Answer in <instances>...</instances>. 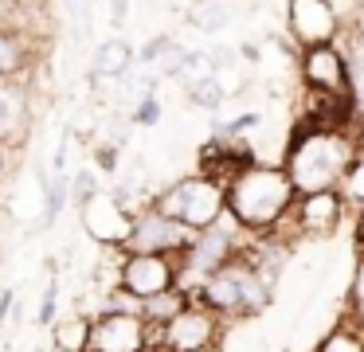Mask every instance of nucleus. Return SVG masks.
<instances>
[{"label":"nucleus","instance_id":"obj_25","mask_svg":"<svg viewBox=\"0 0 364 352\" xmlns=\"http://www.w3.org/2000/svg\"><path fill=\"white\" fill-rule=\"evenodd\" d=\"M129 122H134V125H157V122H161V102L153 98V94L137 98V106H134V114H129Z\"/></svg>","mask_w":364,"mask_h":352},{"label":"nucleus","instance_id":"obj_24","mask_svg":"<svg viewBox=\"0 0 364 352\" xmlns=\"http://www.w3.org/2000/svg\"><path fill=\"white\" fill-rule=\"evenodd\" d=\"M173 47H176V39H168V36H157V39H149V43L137 51V63H145V67H157L165 55H173Z\"/></svg>","mask_w":364,"mask_h":352},{"label":"nucleus","instance_id":"obj_26","mask_svg":"<svg viewBox=\"0 0 364 352\" xmlns=\"http://www.w3.org/2000/svg\"><path fill=\"white\" fill-rule=\"evenodd\" d=\"M118 141H106V145H98L95 149V169L98 172H106V176H110V172H118Z\"/></svg>","mask_w":364,"mask_h":352},{"label":"nucleus","instance_id":"obj_3","mask_svg":"<svg viewBox=\"0 0 364 352\" xmlns=\"http://www.w3.org/2000/svg\"><path fill=\"white\" fill-rule=\"evenodd\" d=\"M278 278H282V274L259 266L251 255V247H247L239 258H231L228 266H220V270L200 286V294H192V297L208 302L215 313H223V317L243 321V317H259L270 305V297H274V289H278Z\"/></svg>","mask_w":364,"mask_h":352},{"label":"nucleus","instance_id":"obj_29","mask_svg":"<svg viewBox=\"0 0 364 352\" xmlns=\"http://www.w3.org/2000/svg\"><path fill=\"white\" fill-rule=\"evenodd\" d=\"M0 176H4V145H0Z\"/></svg>","mask_w":364,"mask_h":352},{"label":"nucleus","instance_id":"obj_18","mask_svg":"<svg viewBox=\"0 0 364 352\" xmlns=\"http://www.w3.org/2000/svg\"><path fill=\"white\" fill-rule=\"evenodd\" d=\"M184 94H188V102L196 110H204V114H220V106H223V98H228V90H223V82L220 78H200V82H192V86H184Z\"/></svg>","mask_w":364,"mask_h":352},{"label":"nucleus","instance_id":"obj_12","mask_svg":"<svg viewBox=\"0 0 364 352\" xmlns=\"http://www.w3.org/2000/svg\"><path fill=\"white\" fill-rule=\"evenodd\" d=\"M28 122H32V106H28L24 82L20 78H0V145L24 141Z\"/></svg>","mask_w":364,"mask_h":352},{"label":"nucleus","instance_id":"obj_14","mask_svg":"<svg viewBox=\"0 0 364 352\" xmlns=\"http://www.w3.org/2000/svg\"><path fill=\"white\" fill-rule=\"evenodd\" d=\"M90 329H95V317L75 309L71 317H59L51 325V344L63 352H87L90 348Z\"/></svg>","mask_w":364,"mask_h":352},{"label":"nucleus","instance_id":"obj_9","mask_svg":"<svg viewBox=\"0 0 364 352\" xmlns=\"http://www.w3.org/2000/svg\"><path fill=\"white\" fill-rule=\"evenodd\" d=\"M345 211H348L345 196H341L337 188H333V192H309V196H298V203H294L290 219H294V227H298L301 239H329V235L341 227Z\"/></svg>","mask_w":364,"mask_h":352},{"label":"nucleus","instance_id":"obj_15","mask_svg":"<svg viewBox=\"0 0 364 352\" xmlns=\"http://www.w3.org/2000/svg\"><path fill=\"white\" fill-rule=\"evenodd\" d=\"M32 63V43L24 31H0V78H20Z\"/></svg>","mask_w":364,"mask_h":352},{"label":"nucleus","instance_id":"obj_2","mask_svg":"<svg viewBox=\"0 0 364 352\" xmlns=\"http://www.w3.org/2000/svg\"><path fill=\"white\" fill-rule=\"evenodd\" d=\"M294 203L298 188L282 164L255 161L228 184V211L255 235H270L282 219H290Z\"/></svg>","mask_w":364,"mask_h":352},{"label":"nucleus","instance_id":"obj_17","mask_svg":"<svg viewBox=\"0 0 364 352\" xmlns=\"http://www.w3.org/2000/svg\"><path fill=\"white\" fill-rule=\"evenodd\" d=\"M188 23L215 36V31H223L231 23V4L228 0H196V8L188 12Z\"/></svg>","mask_w":364,"mask_h":352},{"label":"nucleus","instance_id":"obj_4","mask_svg":"<svg viewBox=\"0 0 364 352\" xmlns=\"http://www.w3.org/2000/svg\"><path fill=\"white\" fill-rule=\"evenodd\" d=\"M153 208L188 223L192 231H204L215 219L228 215V184L208 176V172H192V176H181L168 188H161Z\"/></svg>","mask_w":364,"mask_h":352},{"label":"nucleus","instance_id":"obj_6","mask_svg":"<svg viewBox=\"0 0 364 352\" xmlns=\"http://www.w3.org/2000/svg\"><path fill=\"white\" fill-rule=\"evenodd\" d=\"M196 231L181 219L165 215L157 208H145L134 215L129 239L122 242V255H184L192 247Z\"/></svg>","mask_w":364,"mask_h":352},{"label":"nucleus","instance_id":"obj_7","mask_svg":"<svg viewBox=\"0 0 364 352\" xmlns=\"http://www.w3.org/2000/svg\"><path fill=\"white\" fill-rule=\"evenodd\" d=\"M181 255H122L118 286H126L134 297H157L168 289H181Z\"/></svg>","mask_w":364,"mask_h":352},{"label":"nucleus","instance_id":"obj_23","mask_svg":"<svg viewBox=\"0 0 364 352\" xmlns=\"http://www.w3.org/2000/svg\"><path fill=\"white\" fill-rule=\"evenodd\" d=\"M356 329H364V255H356V270H353V286H348V317Z\"/></svg>","mask_w":364,"mask_h":352},{"label":"nucleus","instance_id":"obj_8","mask_svg":"<svg viewBox=\"0 0 364 352\" xmlns=\"http://www.w3.org/2000/svg\"><path fill=\"white\" fill-rule=\"evenodd\" d=\"M286 28H290L294 43L309 51V47L337 43L345 20L333 0H286Z\"/></svg>","mask_w":364,"mask_h":352},{"label":"nucleus","instance_id":"obj_5","mask_svg":"<svg viewBox=\"0 0 364 352\" xmlns=\"http://www.w3.org/2000/svg\"><path fill=\"white\" fill-rule=\"evenodd\" d=\"M223 313L192 297L165 329H157V352H220Z\"/></svg>","mask_w":364,"mask_h":352},{"label":"nucleus","instance_id":"obj_19","mask_svg":"<svg viewBox=\"0 0 364 352\" xmlns=\"http://www.w3.org/2000/svg\"><path fill=\"white\" fill-rule=\"evenodd\" d=\"M314 352H364V329H356L353 321H341Z\"/></svg>","mask_w":364,"mask_h":352},{"label":"nucleus","instance_id":"obj_28","mask_svg":"<svg viewBox=\"0 0 364 352\" xmlns=\"http://www.w3.org/2000/svg\"><path fill=\"white\" fill-rule=\"evenodd\" d=\"M356 242H360V255H364V211L356 215Z\"/></svg>","mask_w":364,"mask_h":352},{"label":"nucleus","instance_id":"obj_27","mask_svg":"<svg viewBox=\"0 0 364 352\" xmlns=\"http://www.w3.org/2000/svg\"><path fill=\"white\" fill-rule=\"evenodd\" d=\"M126 16H129V0H110V20H114V28H122V23H126Z\"/></svg>","mask_w":364,"mask_h":352},{"label":"nucleus","instance_id":"obj_21","mask_svg":"<svg viewBox=\"0 0 364 352\" xmlns=\"http://www.w3.org/2000/svg\"><path fill=\"white\" fill-rule=\"evenodd\" d=\"M337 192L345 196L348 211H356V215H360V211H364V156H356V161H353V169L345 172V180H341Z\"/></svg>","mask_w":364,"mask_h":352},{"label":"nucleus","instance_id":"obj_20","mask_svg":"<svg viewBox=\"0 0 364 352\" xmlns=\"http://www.w3.org/2000/svg\"><path fill=\"white\" fill-rule=\"evenodd\" d=\"M102 196V176H98V169H75L71 176V203L75 208H87L90 200H98Z\"/></svg>","mask_w":364,"mask_h":352},{"label":"nucleus","instance_id":"obj_11","mask_svg":"<svg viewBox=\"0 0 364 352\" xmlns=\"http://www.w3.org/2000/svg\"><path fill=\"white\" fill-rule=\"evenodd\" d=\"M129 227H134V215L126 208H118L114 196H98V200H90L82 208V231H90L106 247L122 250V242L129 239Z\"/></svg>","mask_w":364,"mask_h":352},{"label":"nucleus","instance_id":"obj_13","mask_svg":"<svg viewBox=\"0 0 364 352\" xmlns=\"http://www.w3.org/2000/svg\"><path fill=\"white\" fill-rule=\"evenodd\" d=\"M137 55H134V47L126 43L122 36H110L106 43H98V51H95V59H90V78H126V70H129V63H134Z\"/></svg>","mask_w":364,"mask_h":352},{"label":"nucleus","instance_id":"obj_22","mask_svg":"<svg viewBox=\"0 0 364 352\" xmlns=\"http://www.w3.org/2000/svg\"><path fill=\"white\" fill-rule=\"evenodd\" d=\"M55 305H59V274H55V266H51V274H48V286H43V294H40V309H36V325L40 329H51L55 325Z\"/></svg>","mask_w":364,"mask_h":352},{"label":"nucleus","instance_id":"obj_10","mask_svg":"<svg viewBox=\"0 0 364 352\" xmlns=\"http://www.w3.org/2000/svg\"><path fill=\"white\" fill-rule=\"evenodd\" d=\"M301 78L309 90L333 94V98H348V59L337 43L309 47L301 51Z\"/></svg>","mask_w":364,"mask_h":352},{"label":"nucleus","instance_id":"obj_1","mask_svg":"<svg viewBox=\"0 0 364 352\" xmlns=\"http://www.w3.org/2000/svg\"><path fill=\"white\" fill-rule=\"evenodd\" d=\"M360 141L348 137V129H329V125H309L301 122L294 129L290 145H286V164L298 196L309 192H333L341 188L345 172L353 169V161L360 153Z\"/></svg>","mask_w":364,"mask_h":352},{"label":"nucleus","instance_id":"obj_16","mask_svg":"<svg viewBox=\"0 0 364 352\" xmlns=\"http://www.w3.org/2000/svg\"><path fill=\"white\" fill-rule=\"evenodd\" d=\"M192 297L184 294V289H168V294H157V297H145L141 302V317L149 321L153 329H165L168 321L176 317V313L184 309V305H188Z\"/></svg>","mask_w":364,"mask_h":352}]
</instances>
